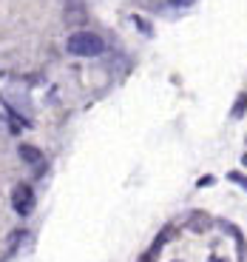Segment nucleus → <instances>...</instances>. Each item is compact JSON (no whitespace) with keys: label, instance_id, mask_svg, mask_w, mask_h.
Returning <instances> with one entry per match:
<instances>
[{"label":"nucleus","instance_id":"39448f33","mask_svg":"<svg viewBox=\"0 0 247 262\" xmlns=\"http://www.w3.org/2000/svg\"><path fill=\"white\" fill-rule=\"evenodd\" d=\"M190 228H208V220L205 216H193L190 220Z\"/></svg>","mask_w":247,"mask_h":262},{"label":"nucleus","instance_id":"f257e3e1","mask_svg":"<svg viewBox=\"0 0 247 262\" xmlns=\"http://www.w3.org/2000/svg\"><path fill=\"white\" fill-rule=\"evenodd\" d=\"M65 49H68V54H74V57H97V54H103L105 43L100 34L94 32H74L71 37L65 40Z\"/></svg>","mask_w":247,"mask_h":262},{"label":"nucleus","instance_id":"423d86ee","mask_svg":"<svg viewBox=\"0 0 247 262\" xmlns=\"http://www.w3.org/2000/svg\"><path fill=\"white\" fill-rule=\"evenodd\" d=\"M230 180H233V183H239L241 188H247V177H241V174H236V171L230 174Z\"/></svg>","mask_w":247,"mask_h":262},{"label":"nucleus","instance_id":"7ed1b4c3","mask_svg":"<svg viewBox=\"0 0 247 262\" xmlns=\"http://www.w3.org/2000/svg\"><path fill=\"white\" fill-rule=\"evenodd\" d=\"M20 157H23V163H29L37 174H43L46 171V157H43V151L34 148V145H20Z\"/></svg>","mask_w":247,"mask_h":262},{"label":"nucleus","instance_id":"20e7f679","mask_svg":"<svg viewBox=\"0 0 247 262\" xmlns=\"http://www.w3.org/2000/svg\"><path fill=\"white\" fill-rule=\"evenodd\" d=\"M244 112H247V94H239V97H236V108H233V114H230V117L239 120Z\"/></svg>","mask_w":247,"mask_h":262},{"label":"nucleus","instance_id":"f03ea898","mask_svg":"<svg viewBox=\"0 0 247 262\" xmlns=\"http://www.w3.org/2000/svg\"><path fill=\"white\" fill-rule=\"evenodd\" d=\"M12 205H14V211H17L20 216H29L34 211V191H32V185H26V183H20V185H14V191H12Z\"/></svg>","mask_w":247,"mask_h":262},{"label":"nucleus","instance_id":"0eeeda50","mask_svg":"<svg viewBox=\"0 0 247 262\" xmlns=\"http://www.w3.org/2000/svg\"><path fill=\"white\" fill-rule=\"evenodd\" d=\"M170 3H174V6H190L193 0H170Z\"/></svg>","mask_w":247,"mask_h":262}]
</instances>
